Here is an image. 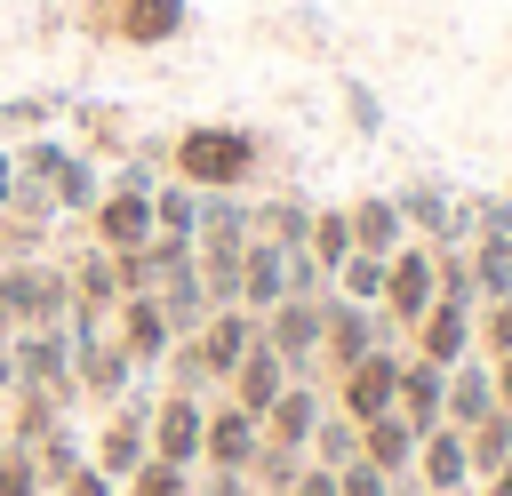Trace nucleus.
Listing matches in <instances>:
<instances>
[{"label": "nucleus", "mask_w": 512, "mask_h": 496, "mask_svg": "<svg viewBox=\"0 0 512 496\" xmlns=\"http://www.w3.org/2000/svg\"><path fill=\"white\" fill-rule=\"evenodd\" d=\"M168 176L192 192H248L272 176V136L240 120H192L168 136Z\"/></svg>", "instance_id": "1"}, {"label": "nucleus", "mask_w": 512, "mask_h": 496, "mask_svg": "<svg viewBox=\"0 0 512 496\" xmlns=\"http://www.w3.org/2000/svg\"><path fill=\"white\" fill-rule=\"evenodd\" d=\"M72 24L112 48H168L192 32V0H80Z\"/></svg>", "instance_id": "2"}, {"label": "nucleus", "mask_w": 512, "mask_h": 496, "mask_svg": "<svg viewBox=\"0 0 512 496\" xmlns=\"http://www.w3.org/2000/svg\"><path fill=\"white\" fill-rule=\"evenodd\" d=\"M440 304V264H432V240H400L384 256V296H376V320L408 344V328Z\"/></svg>", "instance_id": "3"}, {"label": "nucleus", "mask_w": 512, "mask_h": 496, "mask_svg": "<svg viewBox=\"0 0 512 496\" xmlns=\"http://www.w3.org/2000/svg\"><path fill=\"white\" fill-rule=\"evenodd\" d=\"M400 352H408V344H376V352H360L352 368H336V376H328V408H336V416H352V424L392 416V392H400Z\"/></svg>", "instance_id": "4"}, {"label": "nucleus", "mask_w": 512, "mask_h": 496, "mask_svg": "<svg viewBox=\"0 0 512 496\" xmlns=\"http://www.w3.org/2000/svg\"><path fill=\"white\" fill-rule=\"evenodd\" d=\"M152 392H128L120 408H104V424H96V440H88V464L104 472V480H128L144 456H152Z\"/></svg>", "instance_id": "5"}, {"label": "nucleus", "mask_w": 512, "mask_h": 496, "mask_svg": "<svg viewBox=\"0 0 512 496\" xmlns=\"http://www.w3.org/2000/svg\"><path fill=\"white\" fill-rule=\"evenodd\" d=\"M376 344H400V336H392L368 304H344V296H328V304H320V360H312V368H320V384H328L336 368H352L360 352H376Z\"/></svg>", "instance_id": "6"}, {"label": "nucleus", "mask_w": 512, "mask_h": 496, "mask_svg": "<svg viewBox=\"0 0 512 496\" xmlns=\"http://www.w3.org/2000/svg\"><path fill=\"white\" fill-rule=\"evenodd\" d=\"M112 344L136 360V376H160V360H168V344H176L160 296H120V304H112Z\"/></svg>", "instance_id": "7"}, {"label": "nucleus", "mask_w": 512, "mask_h": 496, "mask_svg": "<svg viewBox=\"0 0 512 496\" xmlns=\"http://www.w3.org/2000/svg\"><path fill=\"white\" fill-rule=\"evenodd\" d=\"M320 304H328V296H280V304L256 320V336H264L296 376H312V360H320Z\"/></svg>", "instance_id": "8"}, {"label": "nucleus", "mask_w": 512, "mask_h": 496, "mask_svg": "<svg viewBox=\"0 0 512 496\" xmlns=\"http://www.w3.org/2000/svg\"><path fill=\"white\" fill-rule=\"evenodd\" d=\"M64 344H72V336H64ZM72 384H80V400H96V408H120V400L136 392V360L112 344V328L88 336V344H72Z\"/></svg>", "instance_id": "9"}, {"label": "nucleus", "mask_w": 512, "mask_h": 496, "mask_svg": "<svg viewBox=\"0 0 512 496\" xmlns=\"http://www.w3.org/2000/svg\"><path fill=\"white\" fill-rule=\"evenodd\" d=\"M200 424H208V400H192V392H160L152 400V456L160 464H184V472H200Z\"/></svg>", "instance_id": "10"}, {"label": "nucleus", "mask_w": 512, "mask_h": 496, "mask_svg": "<svg viewBox=\"0 0 512 496\" xmlns=\"http://www.w3.org/2000/svg\"><path fill=\"white\" fill-rule=\"evenodd\" d=\"M88 240H96L104 256L144 248V240H152V192H120V184H104V200L88 208Z\"/></svg>", "instance_id": "11"}, {"label": "nucleus", "mask_w": 512, "mask_h": 496, "mask_svg": "<svg viewBox=\"0 0 512 496\" xmlns=\"http://www.w3.org/2000/svg\"><path fill=\"white\" fill-rule=\"evenodd\" d=\"M264 448V424L248 416V408H232V400H208V424H200V464H216V472H248V456Z\"/></svg>", "instance_id": "12"}, {"label": "nucleus", "mask_w": 512, "mask_h": 496, "mask_svg": "<svg viewBox=\"0 0 512 496\" xmlns=\"http://www.w3.org/2000/svg\"><path fill=\"white\" fill-rule=\"evenodd\" d=\"M408 352H416V360H432V368L472 360V304H432V312L408 328Z\"/></svg>", "instance_id": "13"}, {"label": "nucleus", "mask_w": 512, "mask_h": 496, "mask_svg": "<svg viewBox=\"0 0 512 496\" xmlns=\"http://www.w3.org/2000/svg\"><path fill=\"white\" fill-rule=\"evenodd\" d=\"M192 344H200V360H208V376H216V392H224V376L256 352V312L224 304V312H208V320H200V336H192Z\"/></svg>", "instance_id": "14"}, {"label": "nucleus", "mask_w": 512, "mask_h": 496, "mask_svg": "<svg viewBox=\"0 0 512 496\" xmlns=\"http://www.w3.org/2000/svg\"><path fill=\"white\" fill-rule=\"evenodd\" d=\"M288 376H296V368H288V360H280V352H272V344L256 336V352H248V360H240V368L224 376V400H232V408H248V416L264 424V408H272V400L288 392Z\"/></svg>", "instance_id": "15"}, {"label": "nucleus", "mask_w": 512, "mask_h": 496, "mask_svg": "<svg viewBox=\"0 0 512 496\" xmlns=\"http://www.w3.org/2000/svg\"><path fill=\"white\" fill-rule=\"evenodd\" d=\"M320 416H328V384H320V376H288V392L264 408V440H280V448H304Z\"/></svg>", "instance_id": "16"}, {"label": "nucleus", "mask_w": 512, "mask_h": 496, "mask_svg": "<svg viewBox=\"0 0 512 496\" xmlns=\"http://www.w3.org/2000/svg\"><path fill=\"white\" fill-rule=\"evenodd\" d=\"M416 488H424V496L472 488V456H464V432H456V424H432V432L416 440Z\"/></svg>", "instance_id": "17"}, {"label": "nucleus", "mask_w": 512, "mask_h": 496, "mask_svg": "<svg viewBox=\"0 0 512 496\" xmlns=\"http://www.w3.org/2000/svg\"><path fill=\"white\" fill-rule=\"evenodd\" d=\"M8 360H16V384H72V344L64 328H16L8 336Z\"/></svg>", "instance_id": "18"}, {"label": "nucleus", "mask_w": 512, "mask_h": 496, "mask_svg": "<svg viewBox=\"0 0 512 496\" xmlns=\"http://www.w3.org/2000/svg\"><path fill=\"white\" fill-rule=\"evenodd\" d=\"M440 408H448V368H432V360H416V352H400V392H392V416H408L416 424V440L440 424Z\"/></svg>", "instance_id": "19"}, {"label": "nucleus", "mask_w": 512, "mask_h": 496, "mask_svg": "<svg viewBox=\"0 0 512 496\" xmlns=\"http://www.w3.org/2000/svg\"><path fill=\"white\" fill-rule=\"evenodd\" d=\"M64 280H72V304H80V312L112 320V304H120V264H112V256H104L96 240L64 256Z\"/></svg>", "instance_id": "20"}, {"label": "nucleus", "mask_w": 512, "mask_h": 496, "mask_svg": "<svg viewBox=\"0 0 512 496\" xmlns=\"http://www.w3.org/2000/svg\"><path fill=\"white\" fill-rule=\"evenodd\" d=\"M344 216H352V248H360V256H392V248L408 240L392 192H360V200H344Z\"/></svg>", "instance_id": "21"}, {"label": "nucleus", "mask_w": 512, "mask_h": 496, "mask_svg": "<svg viewBox=\"0 0 512 496\" xmlns=\"http://www.w3.org/2000/svg\"><path fill=\"white\" fill-rule=\"evenodd\" d=\"M288 296V248H272V240H248V256H240V312H272Z\"/></svg>", "instance_id": "22"}, {"label": "nucleus", "mask_w": 512, "mask_h": 496, "mask_svg": "<svg viewBox=\"0 0 512 496\" xmlns=\"http://www.w3.org/2000/svg\"><path fill=\"white\" fill-rule=\"evenodd\" d=\"M488 408H496V368L472 352V360H456V368H448V408H440V424H456V432H464V424H480Z\"/></svg>", "instance_id": "23"}, {"label": "nucleus", "mask_w": 512, "mask_h": 496, "mask_svg": "<svg viewBox=\"0 0 512 496\" xmlns=\"http://www.w3.org/2000/svg\"><path fill=\"white\" fill-rule=\"evenodd\" d=\"M312 232V200L304 192H280V200H248V240H272V248H304Z\"/></svg>", "instance_id": "24"}, {"label": "nucleus", "mask_w": 512, "mask_h": 496, "mask_svg": "<svg viewBox=\"0 0 512 496\" xmlns=\"http://www.w3.org/2000/svg\"><path fill=\"white\" fill-rule=\"evenodd\" d=\"M360 464H376L384 480L416 472V424H408V416H376V424H360Z\"/></svg>", "instance_id": "25"}, {"label": "nucleus", "mask_w": 512, "mask_h": 496, "mask_svg": "<svg viewBox=\"0 0 512 496\" xmlns=\"http://www.w3.org/2000/svg\"><path fill=\"white\" fill-rule=\"evenodd\" d=\"M32 472H40V488H48V496H56L72 472H88V440L72 432V416H64L48 440H32Z\"/></svg>", "instance_id": "26"}, {"label": "nucleus", "mask_w": 512, "mask_h": 496, "mask_svg": "<svg viewBox=\"0 0 512 496\" xmlns=\"http://www.w3.org/2000/svg\"><path fill=\"white\" fill-rule=\"evenodd\" d=\"M464 264H472V288H480V304L512 296V240H504V232H472V240H464Z\"/></svg>", "instance_id": "27"}, {"label": "nucleus", "mask_w": 512, "mask_h": 496, "mask_svg": "<svg viewBox=\"0 0 512 496\" xmlns=\"http://www.w3.org/2000/svg\"><path fill=\"white\" fill-rule=\"evenodd\" d=\"M48 192H56V216H88V208L104 200V168H96V152H80V144H72V160L56 168V184H48Z\"/></svg>", "instance_id": "28"}, {"label": "nucleus", "mask_w": 512, "mask_h": 496, "mask_svg": "<svg viewBox=\"0 0 512 496\" xmlns=\"http://www.w3.org/2000/svg\"><path fill=\"white\" fill-rule=\"evenodd\" d=\"M152 296H160V312H168V328H176V336H200V320L216 312V304H208V288H200V264H192V272H168Z\"/></svg>", "instance_id": "29"}, {"label": "nucleus", "mask_w": 512, "mask_h": 496, "mask_svg": "<svg viewBox=\"0 0 512 496\" xmlns=\"http://www.w3.org/2000/svg\"><path fill=\"white\" fill-rule=\"evenodd\" d=\"M464 456H472V488H480L496 464H512V408H488L480 424H464Z\"/></svg>", "instance_id": "30"}, {"label": "nucleus", "mask_w": 512, "mask_h": 496, "mask_svg": "<svg viewBox=\"0 0 512 496\" xmlns=\"http://www.w3.org/2000/svg\"><path fill=\"white\" fill-rule=\"evenodd\" d=\"M152 232L192 240V232H200V192H192V184H176V176H160V192H152Z\"/></svg>", "instance_id": "31"}, {"label": "nucleus", "mask_w": 512, "mask_h": 496, "mask_svg": "<svg viewBox=\"0 0 512 496\" xmlns=\"http://www.w3.org/2000/svg\"><path fill=\"white\" fill-rule=\"evenodd\" d=\"M304 256H312L320 272H336V264L352 256V216H344V208H312V232H304Z\"/></svg>", "instance_id": "32"}, {"label": "nucleus", "mask_w": 512, "mask_h": 496, "mask_svg": "<svg viewBox=\"0 0 512 496\" xmlns=\"http://www.w3.org/2000/svg\"><path fill=\"white\" fill-rule=\"evenodd\" d=\"M328 296H344V304H368V312H376V296H384V256H360V248H352V256L328 272Z\"/></svg>", "instance_id": "33"}, {"label": "nucleus", "mask_w": 512, "mask_h": 496, "mask_svg": "<svg viewBox=\"0 0 512 496\" xmlns=\"http://www.w3.org/2000/svg\"><path fill=\"white\" fill-rule=\"evenodd\" d=\"M304 456H312V464H328V472H344V464H352V456H360V424H352V416H336V408H328V416H320V424H312V440H304Z\"/></svg>", "instance_id": "34"}, {"label": "nucleus", "mask_w": 512, "mask_h": 496, "mask_svg": "<svg viewBox=\"0 0 512 496\" xmlns=\"http://www.w3.org/2000/svg\"><path fill=\"white\" fill-rule=\"evenodd\" d=\"M304 472V448H280V440H264L256 456H248V496H288V480Z\"/></svg>", "instance_id": "35"}, {"label": "nucleus", "mask_w": 512, "mask_h": 496, "mask_svg": "<svg viewBox=\"0 0 512 496\" xmlns=\"http://www.w3.org/2000/svg\"><path fill=\"white\" fill-rule=\"evenodd\" d=\"M120 496H192V472H184V464H160V456H144V464L120 480Z\"/></svg>", "instance_id": "36"}, {"label": "nucleus", "mask_w": 512, "mask_h": 496, "mask_svg": "<svg viewBox=\"0 0 512 496\" xmlns=\"http://www.w3.org/2000/svg\"><path fill=\"white\" fill-rule=\"evenodd\" d=\"M64 160H72L64 136H32V144H16V176H24V184H56Z\"/></svg>", "instance_id": "37"}, {"label": "nucleus", "mask_w": 512, "mask_h": 496, "mask_svg": "<svg viewBox=\"0 0 512 496\" xmlns=\"http://www.w3.org/2000/svg\"><path fill=\"white\" fill-rule=\"evenodd\" d=\"M472 352H480V360L512 352V296H496V304H480V312H472Z\"/></svg>", "instance_id": "38"}, {"label": "nucleus", "mask_w": 512, "mask_h": 496, "mask_svg": "<svg viewBox=\"0 0 512 496\" xmlns=\"http://www.w3.org/2000/svg\"><path fill=\"white\" fill-rule=\"evenodd\" d=\"M0 496H48L32 472V448H16V440H0Z\"/></svg>", "instance_id": "39"}, {"label": "nucleus", "mask_w": 512, "mask_h": 496, "mask_svg": "<svg viewBox=\"0 0 512 496\" xmlns=\"http://www.w3.org/2000/svg\"><path fill=\"white\" fill-rule=\"evenodd\" d=\"M48 112H56L48 96H0V128H32V136H40V128H48Z\"/></svg>", "instance_id": "40"}, {"label": "nucleus", "mask_w": 512, "mask_h": 496, "mask_svg": "<svg viewBox=\"0 0 512 496\" xmlns=\"http://www.w3.org/2000/svg\"><path fill=\"white\" fill-rule=\"evenodd\" d=\"M336 496H392V480H384L376 464H360V456H352V464L336 472Z\"/></svg>", "instance_id": "41"}, {"label": "nucleus", "mask_w": 512, "mask_h": 496, "mask_svg": "<svg viewBox=\"0 0 512 496\" xmlns=\"http://www.w3.org/2000/svg\"><path fill=\"white\" fill-rule=\"evenodd\" d=\"M344 112H352V128H360V136H376V128H384V104H376V96H368L360 80L344 88Z\"/></svg>", "instance_id": "42"}, {"label": "nucleus", "mask_w": 512, "mask_h": 496, "mask_svg": "<svg viewBox=\"0 0 512 496\" xmlns=\"http://www.w3.org/2000/svg\"><path fill=\"white\" fill-rule=\"evenodd\" d=\"M192 496H248V472H216V464H200V472H192Z\"/></svg>", "instance_id": "43"}, {"label": "nucleus", "mask_w": 512, "mask_h": 496, "mask_svg": "<svg viewBox=\"0 0 512 496\" xmlns=\"http://www.w3.org/2000/svg\"><path fill=\"white\" fill-rule=\"evenodd\" d=\"M288 496H336V472H328V464H312V456H304V472H296V480H288Z\"/></svg>", "instance_id": "44"}, {"label": "nucleus", "mask_w": 512, "mask_h": 496, "mask_svg": "<svg viewBox=\"0 0 512 496\" xmlns=\"http://www.w3.org/2000/svg\"><path fill=\"white\" fill-rule=\"evenodd\" d=\"M56 496H120V480H104V472L88 464V472H72V480H64Z\"/></svg>", "instance_id": "45"}, {"label": "nucleus", "mask_w": 512, "mask_h": 496, "mask_svg": "<svg viewBox=\"0 0 512 496\" xmlns=\"http://www.w3.org/2000/svg\"><path fill=\"white\" fill-rule=\"evenodd\" d=\"M488 368H496V408H512V352H496Z\"/></svg>", "instance_id": "46"}, {"label": "nucleus", "mask_w": 512, "mask_h": 496, "mask_svg": "<svg viewBox=\"0 0 512 496\" xmlns=\"http://www.w3.org/2000/svg\"><path fill=\"white\" fill-rule=\"evenodd\" d=\"M16 200V152H0V208Z\"/></svg>", "instance_id": "47"}, {"label": "nucleus", "mask_w": 512, "mask_h": 496, "mask_svg": "<svg viewBox=\"0 0 512 496\" xmlns=\"http://www.w3.org/2000/svg\"><path fill=\"white\" fill-rule=\"evenodd\" d=\"M480 496H512V464H496V472L480 480Z\"/></svg>", "instance_id": "48"}, {"label": "nucleus", "mask_w": 512, "mask_h": 496, "mask_svg": "<svg viewBox=\"0 0 512 496\" xmlns=\"http://www.w3.org/2000/svg\"><path fill=\"white\" fill-rule=\"evenodd\" d=\"M8 392H16V360H8V344H0V408H8Z\"/></svg>", "instance_id": "49"}, {"label": "nucleus", "mask_w": 512, "mask_h": 496, "mask_svg": "<svg viewBox=\"0 0 512 496\" xmlns=\"http://www.w3.org/2000/svg\"><path fill=\"white\" fill-rule=\"evenodd\" d=\"M456 496H480V488H456Z\"/></svg>", "instance_id": "50"}]
</instances>
